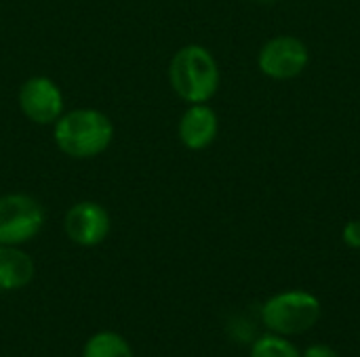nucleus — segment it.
<instances>
[{"instance_id":"obj_9","label":"nucleus","mask_w":360,"mask_h":357,"mask_svg":"<svg viewBox=\"0 0 360 357\" xmlns=\"http://www.w3.org/2000/svg\"><path fill=\"white\" fill-rule=\"evenodd\" d=\"M36 274L34 259L19 246L0 244V290L25 288Z\"/></svg>"},{"instance_id":"obj_14","label":"nucleus","mask_w":360,"mask_h":357,"mask_svg":"<svg viewBox=\"0 0 360 357\" xmlns=\"http://www.w3.org/2000/svg\"><path fill=\"white\" fill-rule=\"evenodd\" d=\"M253 2H259V4H270V2H276V0H253Z\"/></svg>"},{"instance_id":"obj_6","label":"nucleus","mask_w":360,"mask_h":357,"mask_svg":"<svg viewBox=\"0 0 360 357\" xmlns=\"http://www.w3.org/2000/svg\"><path fill=\"white\" fill-rule=\"evenodd\" d=\"M19 107L23 116L40 126L55 124L63 114V93L46 76H32L19 88Z\"/></svg>"},{"instance_id":"obj_2","label":"nucleus","mask_w":360,"mask_h":357,"mask_svg":"<svg viewBox=\"0 0 360 357\" xmlns=\"http://www.w3.org/2000/svg\"><path fill=\"white\" fill-rule=\"evenodd\" d=\"M219 65L200 44L181 46L169 63V82L186 103H207L219 88Z\"/></svg>"},{"instance_id":"obj_5","label":"nucleus","mask_w":360,"mask_h":357,"mask_svg":"<svg viewBox=\"0 0 360 357\" xmlns=\"http://www.w3.org/2000/svg\"><path fill=\"white\" fill-rule=\"evenodd\" d=\"M310 63V50L304 40L295 36H274L270 38L259 55L257 65L264 76L272 80L297 78Z\"/></svg>"},{"instance_id":"obj_8","label":"nucleus","mask_w":360,"mask_h":357,"mask_svg":"<svg viewBox=\"0 0 360 357\" xmlns=\"http://www.w3.org/2000/svg\"><path fill=\"white\" fill-rule=\"evenodd\" d=\"M219 133V120L207 103H192L179 118L177 137L184 147L192 151L207 149Z\"/></svg>"},{"instance_id":"obj_10","label":"nucleus","mask_w":360,"mask_h":357,"mask_svg":"<svg viewBox=\"0 0 360 357\" xmlns=\"http://www.w3.org/2000/svg\"><path fill=\"white\" fill-rule=\"evenodd\" d=\"M82 357H135V353L118 332L101 330L86 341Z\"/></svg>"},{"instance_id":"obj_4","label":"nucleus","mask_w":360,"mask_h":357,"mask_svg":"<svg viewBox=\"0 0 360 357\" xmlns=\"http://www.w3.org/2000/svg\"><path fill=\"white\" fill-rule=\"evenodd\" d=\"M44 225L42 204L27 194H6L0 198V244L21 246L36 238Z\"/></svg>"},{"instance_id":"obj_12","label":"nucleus","mask_w":360,"mask_h":357,"mask_svg":"<svg viewBox=\"0 0 360 357\" xmlns=\"http://www.w3.org/2000/svg\"><path fill=\"white\" fill-rule=\"evenodd\" d=\"M342 238H344V242L350 246V248H354V250H360V221H348L346 223V227H344V231H342Z\"/></svg>"},{"instance_id":"obj_3","label":"nucleus","mask_w":360,"mask_h":357,"mask_svg":"<svg viewBox=\"0 0 360 357\" xmlns=\"http://www.w3.org/2000/svg\"><path fill=\"white\" fill-rule=\"evenodd\" d=\"M321 318V303L314 295L304 290H289L272 297L264 309L262 320L272 335L293 337L310 330Z\"/></svg>"},{"instance_id":"obj_7","label":"nucleus","mask_w":360,"mask_h":357,"mask_svg":"<svg viewBox=\"0 0 360 357\" xmlns=\"http://www.w3.org/2000/svg\"><path fill=\"white\" fill-rule=\"evenodd\" d=\"M112 221L108 210L91 200L84 202H76L63 217V231L65 236L84 248L97 246L101 244L108 234H110Z\"/></svg>"},{"instance_id":"obj_11","label":"nucleus","mask_w":360,"mask_h":357,"mask_svg":"<svg viewBox=\"0 0 360 357\" xmlns=\"http://www.w3.org/2000/svg\"><path fill=\"white\" fill-rule=\"evenodd\" d=\"M251 357H302L300 351L283 337L278 335H268L255 341Z\"/></svg>"},{"instance_id":"obj_1","label":"nucleus","mask_w":360,"mask_h":357,"mask_svg":"<svg viewBox=\"0 0 360 357\" xmlns=\"http://www.w3.org/2000/svg\"><path fill=\"white\" fill-rule=\"evenodd\" d=\"M53 139L65 156L89 160L97 158L112 145L114 124L99 109L78 107L61 114L53 124Z\"/></svg>"},{"instance_id":"obj_13","label":"nucleus","mask_w":360,"mask_h":357,"mask_svg":"<svg viewBox=\"0 0 360 357\" xmlns=\"http://www.w3.org/2000/svg\"><path fill=\"white\" fill-rule=\"evenodd\" d=\"M302 357H340L335 349H331L329 345H312L306 349V353Z\"/></svg>"}]
</instances>
